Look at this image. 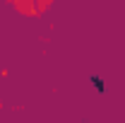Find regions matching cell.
<instances>
[{
	"label": "cell",
	"instance_id": "6da1fadb",
	"mask_svg": "<svg viewBox=\"0 0 125 123\" xmlns=\"http://www.w3.org/2000/svg\"><path fill=\"white\" fill-rule=\"evenodd\" d=\"M89 82L94 85V89H96L99 94H104V92H106V82H104V77H99V75H92V77H89Z\"/></svg>",
	"mask_w": 125,
	"mask_h": 123
}]
</instances>
